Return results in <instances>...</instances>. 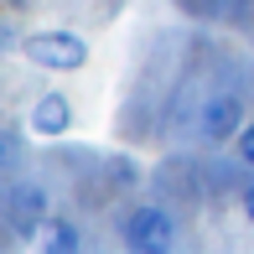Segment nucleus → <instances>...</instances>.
Segmentation results:
<instances>
[{
  "label": "nucleus",
  "instance_id": "f257e3e1",
  "mask_svg": "<svg viewBox=\"0 0 254 254\" xmlns=\"http://www.w3.org/2000/svg\"><path fill=\"white\" fill-rule=\"evenodd\" d=\"M21 52L37 67H52V73H78V67L88 63V42L73 37V31H31V37L21 42Z\"/></svg>",
  "mask_w": 254,
  "mask_h": 254
},
{
  "label": "nucleus",
  "instance_id": "39448f33",
  "mask_svg": "<svg viewBox=\"0 0 254 254\" xmlns=\"http://www.w3.org/2000/svg\"><path fill=\"white\" fill-rule=\"evenodd\" d=\"M31 130L37 135H67L73 130V99L67 94H42L31 104Z\"/></svg>",
  "mask_w": 254,
  "mask_h": 254
},
{
  "label": "nucleus",
  "instance_id": "20e7f679",
  "mask_svg": "<svg viewBox=\"0 0 254 254\" xmlns=\"http://www.w3.org/2000/svg\"><path fill=\"white\" fill-rule=\"evenodd\" d=\"M5 218L16 234H37V228H47V187H37V182H16V187L5 192Z\"/></svg>",
  "mask_w": 254,
  "mask_h": 254
},
{
  "label": "nucleus",
  "instance_id": "1a4fd4ad",
  "mask_svg": "<svg viewBox=\"0 0 254 254\" xmlns=\"http://www.w3.org/2000/svg\"><path fill=\"white\" fill-rule=\"evenodd\" d=\"M109 171H114L120 182H135V161H130V156H114V161H109Z\"/></svg>",
  "mask_w": 254,
  "mask_h": 254
},
{
  "label": "nucleus",
  "instance_id": "f03ea898",
  "mask_svg": "<svg viewBox=\"0 0 254 254\" xmlns=\"http://www.w3.org/2000/svg\"><path fill=\"white\" fill-rule=\"evenodd\" d=\"M171 213L166 207H156V202H140V207H130V213H125V244L130 249H140V254H151V249H166L171 244Z\"/></svg>",
  "mask_w": 254,
  "mask_h": 254
},
{
  "label": "nucleus",
  "instance_id": "0eeeda50",
  "mask_svg": "<svg viewBox=\"0 0 254 254\" xmlns=\"http://www.w3.org/2000/svg\"><path fill=\"white\" fill-rule=\"evenodd\" d=\"M16 161H21V140L10 130H0V166H16Z\"/></svg>",
  "mask_w": 254,
  "mask_h": 254
},
{
  "label": "nucleus",
  "instance_id": "7ed1b4c3",
  "mask_svg": "<svg viewBox=\"0 0 254 254\" xmlns=\"http://www.w3.org/2000/svg\"><path fill=\"white\" fill-rule=\"evenodd\" d=\"M244 130V99L239 94H213L197 114V140L202 145H223Z\"/></svg>",
  "mask_w": 254,
  "mask_h": 254
},
{
  "label": "nucleus",
  "instance_id": "9b49d317",
  "mask_svg": "<svg viewBox=\"0 0 254 254\" xmlns=\"http://www.w3.org/2000/svg\"><path fill=\"white\" fill-rule=\"evenodd\" d=\"M218 10H223V16H234V10H244V0H213Z\"/></svg>",
  "mask_w": 254,
  "mask_h": 254
},
{
  "label": "nucleus",
  "instance_id": "9d476101",
  "mask_svg": "<svg viewBox=\"0 0 254 254\" xmlns=\"http://www.w3.org/2000/svg\"><path fill=\"white\" fill-rule=\"evenodd\" d=\"M239 207H244V218L254 223V182H244V192H239Z\"/></svg>",
  "mask_w": 254,
  "mask_h": 254
},
{
  "label": "nucleus",
  "instance_id": "423d86ee",
  "mask_svg": "<svg viewBox=\"0 0 254 254\" xmlns=\"http://www.w3.org/2000/svg\"><path fill=\"white\" fill-rule=\"evenodd\" d=\"M42 244H47L52 254H73L78 244H83V234H78L67 218H47V239H42Z\"/></svg>",
  "mask_w": 254,
  "mask_h": 254
},
{
  "label": "nucleus",
  "instance_id": "6e6552de",
  "mask_svg": "<svg viewBox=\"0 0 254 254\" xmlns=\"http://www.w3.org/2000/svg\"><path fill=\"white\" fill-rule=\"evenodd\" d=\"M239 161H249V166H254V125L239 130Z\"/></svg>",
  "mask_w": 254,
  "mask_h": 254
}]
</instances>
